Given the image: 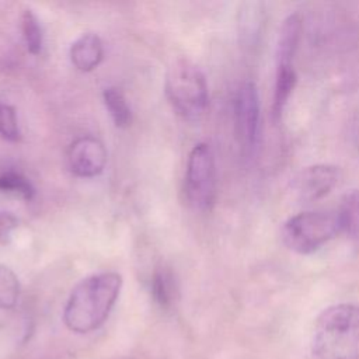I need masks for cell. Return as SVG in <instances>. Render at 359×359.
I'll use <instances>...</instances> for the list:
<instances>
[{"label": "cell", "mask_w": 359, "mask_h": 359, "mask_svg": "<svg viewBox=\"0 0 359 359\" xmlns=\"http://www.w3.org/2000/svg\"><path fill=\"white\" fill-rule=\"evenodd\" d=\"M122 287L118 272H101L83 279L70 293L63 311L66 327L79 334L100 328L108 318Z\"/></svg>", "instance_id": "1"}, {"label": "cell", "mask_w": 359, "mask_h": 359, "mask_svg": "<svg viewBox=\"0 0 359 359\" xmlns=\"http://www.w3.org/2000/svg\"><path fill=\"white\" fill-rule=\"evenodd\" d=\"M311 351L314 359H359V306L325 309L316 321Z\"/></svg>", "instance_id": "2"}, {"label": "cell", "mask_w": 359, "mask_h": 359, "mask_svg": "<svg viewBox=\"0 0 359 359\" xmlns=\"http://www.w3.org/2000/svg\"><path fill=\"white\" fill-rule=\"evenodd\" d=\"M345 230L341 210H307L289 217L280 230L282 241L296 254H311Z\"/></svg>", "instance_id": "3"}, {"label": "cell", "mask_w": 359, "mask_h": 359, "mask_svg": "<svg viewBox=\"0 0 359 359\" xmlns=\"http://www.w3.org/2000/svg\"><path fill=\"white\" fill-rule=\"evenodd\" d=\"M165 95L172 108L188 119L199 118L209 101L208 83L202 70L188 59H177L165 74Z\"/></svg>", "instance_id": "4"}, {"label": "cell", "mask_w": 359, "mask_h": 359, "mask_svg": "<svg viewBox=\"0 0 359 359\" xmlns=\"http://www.w3.org/2000/svg\"><path fill=\"white\" fill-rule=\"evenodd\" d=\"M215 154L208 143H198L188 156L185 171V195L196 210H209L216 199Z\"/></svg>", "instance_id": "5"}, {"label": "cell", "mask_w": 359, "mask_h": 359, "mask_svg": "<svg viewBox=\"0 0 359 359\" xmlns=\"http://www.w3.org/2000/svg\"><path fill=\"white\" fill-rule=\"evenodd\" d=\"M259 97L252 81H244L234 97L236 135L245 157L254 154L259 139Z\"/></svg>", "instance_id": "6"}, {"label": "cell", "mask_w": 359, "mask_h": 359, "mask_svg": "<svg viewBox=\"0 0 359 359\" xmlns=\"http://www.w3.org/2000/svg\"><path fill=\"white\" fill-rule=\"evenodd\" d=\"M341 170L332 164H314L302 168L292 180L293 194L303 202L327 196L339 182Z\"/></svg>", "instance_id": "7"}, {"label": "cell", "mask_w": 359, "mask_h": 359, "mask_svg": "<svg viewBox=\"0 0 359 359\" xmlns=\"http://www.w3.org/2000/svg\"><path fill=\"white\" fill-rule=\"evenodd\" d=\"M105 164L107 150L97 137L81 136L69 146L67 167L72 174L91 178L101 174Z\"/></svg>", "instance_id": "8"}, {"label": "cell", "mask_w": 359, "mask_h": 359, "mask_svg": "<svg viewBox=\"0 0 359 359\" xmlns=\"http://www.w3.org/2000/svg\"><path fill=\"white\" fill-rule=\"evenodd\" d=\"M69 55L76 69L80 72H91L101 63L104 57L102 41L97 34H83L72 43Z\"/></svg>", "instance_id": "9"}, {"label": "cell", "mask_w": 359, "mask_h": 359, "mask_svg": "<svg viewBox=\"0 0 359 359\" xmlns=\"http://www.w3.org/2000/svg\"><path fill=\"white\" fill-rule=\"evenodd\" d=\"M302 28L303 25L299 14H290L283 20L276 43V66H293V57L299 48Z\"/></svg>", "instance_id": "10"}, {"label": "cell", "mask_w": 359, "mask_h": 359, "mask_svg": "<svg viewBox=\"0 0 359 359\" xmlns=\"http://www.w3.org/2000/svg\"><path fill=\"white\" fill-rule=\"evenodd\" d=\"M296 86V72L293 66H276L275 88H273V118L279 119Z\"/></svg>", "instance_id": "11"}, {"label": "cell", "mask_w": 359, "mask_h": 359, "mask_svg": "<svg viewBox=\"0 0 359 359\" xmlns=\"http://www.w3.org/2000/svg\"><path fill=\"white\" fill-rule=\"evenodd\" d=\"M177 293V285L174 279V273L167 266L156 268L151 278V294L156 303L167 309L172 304Z\"/></svg>", "instance_id": "12"}, {"label": "cell", "mask_w": 359, "mask_h": 359, "mask_svg": "<svg viewBox=\"0 0 359 359\" xmlns=\"http://www.w3.org/2000/svg\"><path fill=\"white\" fill-rule=\"evenodd\" d=\"M104 104L118 128H128L132 122V111L123 93L116 87H108L102 93Z\"/></svg>", "instance_id": "13"}, {"label": "cell", "mask_w": 359, "mask_h": 359, "mask_svg": "<svg viewBox=\"0 0 359 359\" xmlns=\"http://www.w3.org/2000/svg\"><path fill=\"white\" fill-rule=\"evenodd\" d=\"M21 31L27 49L32 55H39L43 46V31L38 17L31 10H24L21 15Z\"/></svg>", "instance_id": "14"}, {"label": "cell", "mask_w": 359, "mask_h": 359, "mask_svg": "<svg viewBox=\"0 0 359 359\" xmlns=\"http://www.w3.org/2000/svg\"><path fill=\"white\" fill-rule=\"evenodd\" d=\"M0 191L10 195L21 196L25 201H31L35 194V189L29 180L21 172L13 170H7L0 174Z\"/></svg>", "instance_id": "15"}, {"label": "cell", "mask_w": 359, "mask_h": 359, "mask_svg": "<svg viewBox=\"0 0 359 359\" xmlns=\"http://www.w3.org/2000/svg\"><path fill=\"white\" fill-rule=\"evenodd\" d=\"M20 296L17 275L6 265H0V309H13Z\"/></svg>", "instance_id": "16"}, {"label": "cell", "mask_w": 359, "mask_h": 359, "mask_svg": "<svg viewBox=\"0 0 359 359\" xmlns=\"http://www.w3.org/2000/svg\"><path fill=\"white\" fill-rule=\"evenodd\" d=\"M0 136L8 142H18L21 139L15 108L6 102H0Z\"/></svg>", "instance_id": "17"}, {"label": "cell", "mask_w": 359, "mask_h": 359, "mask_svg": "<svg viewBox=\"0 0 359 359\" xmlns=\"http://www.w3.org/2000/svg\"><path fill=\"white\" fill-rule=\"evenodd\" d=\"M341 212L345 222V231L359 240V192L346 201Z\"/></svg>", "instance_id": "18"}, {"label": "cell", "mask_w": 359, "mask_h": 359, "mask_svg": "<svg viewBox=\"0 0 359 359\" xmlns=\"http://www.w3.org/2000/svg\"><path fill=\"white\" fill-rule=\"evenodd\" d=\"M18 226V219L10 212H0V243L8 244L13 231Z\"/></svg>", "instance_id": "19"}]
</instances>
